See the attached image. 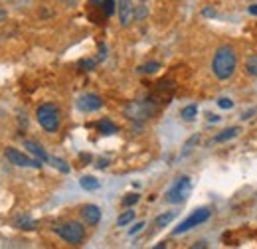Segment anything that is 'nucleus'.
Here are the masks:
<instances>
[{"label": "nucleus", "mask_w": 257, "mask_h": 249, "mask_svg": "<svg viewBox=\"0 0 257 249\" xmlns=\"http://www.w3.org/2000/svg\"><path fill=\"white\" fill-rule=\"evenodd\" d=\"M235 67H237V54L231 46H220L212 58V73L220 79L225 81L229 79L233 73H235Z\"/></svg>", "instance_id": "obj_1"}, {"label": "nucleus", "mask_w": 257, "mask_h": 249, "mask_svg": "<svg viewBox=\"0 0 257 249\" xmlns=\"http://www.w3.org/2000/svg\"><path fill=\"white\" fill-rule=\"evenodd\" d=\"M36 117H38V123L42 125L44 131L48 133H56L60 129L62 123V115H60V109L54 105V103H44L38 107L36 111Z\"/></svg>", "instance_id": "obj_2"}, {"label": "nucleus", "mask_w": 257, "mask_h": 249, "mask_svg": "<svg viewBox=\"0 0 257 249\" xmlns=\"http://www.w3.org/2000/svg\"><path fill=\"white\" fill-rule=\"evenodd\" d=\"M54 231L71 245H79L85 239V227L79 221H67V223H60L54 227Z\"/></svg>", "instance_id": "obj_3"}, {"label": "nucleus", "mask_w": 257, "mask_h": 249, "mask_svg": "<svg viewBox=\"0 0 257 249\" xmlns=\"http://www.w3.org/2000/svg\"><path fill=\"white\" fill-rule=\"evenodd\" d=\"M155 111H157V107L153 103H149V101H131L123 109L125 117L131 119V121H147V119H151L155 115Z\"/></svg>", "instance_id": "obj_4"}, {"label": "nucleus", "mask_w": 257, "mask_h": 249, "mask_svg": "<svg viewBox=\"0 0 257 249\" xmlns=\"http://www.w3.org/2000/svg\"><path fill=\"white\" fill-rule=\"evenodd\" d=\"M190 190H192V180L188 176H180V178H176V182L172 186L168 188L166 202L168 204H182L190 196Z\"/></svg>", "instance_id": "obj_5"}, {"label": "nucleus", "mask_w": 257, "mask_h": 249, "mask_svg": "<svg viewBox=\"0 0 257 249\" xmlns=\"http://www.w3.org/2000/svg\"><path fill=\"white\" fill-rule=\"evenodd\" d=\"M210 216H212V210H210V208H198V210H194L192 214L184 219V221H180V223H178V227H174V231H172V233H174V235L186 233V231H190V229L196 227V225H200V223L208 221Z\"/></svg>", "instance_id": "obj_6"}, {"label": "nucleus", "mask_w": 257, "mask_h": 249, "mask_svg": "<svg viewBox=\"0 0 257 249\" xmlns=\"http://www.w3.org/2000/svg\"><path fill=\"white\" fill-rule=\"evenodd\" d=\"M4 156L14 164V166H22V168H40L42 166V160L40 158H30V156H26V155H22L20 151H16V149H6L4 151Z\"/></svg>", "instance_id": "obj_7"}, {"label": "nucleus", "mask_w": 257, "mask_h": 249, "mask_svg": "<svg viewBox=\"0 0 257 249\" xmlns=\"http://www.w3.org/2000/svg\"><path fill=\"white\" fill-rule=\"evenodd\" d=\"M103 107V99L95 93H85L77 99V109L83 113H93Z\"/></svg>", "instance_id": "obj_8"}, {"label": "nucleus", "mask_w": 257, "mask_h": 249, "mask_svg": "<svg viewBox=\"0 0 257 249\" xmlns=\"http://www.w3.org/2000/svg\"><path fill=\"white\" fill-rule=\"evenodd\" d=\"M117 12H119V20H121V26H128L135 18V6H133V0H119L117 4Z\"/></svg>", "instance_id": "obj_9"}, {"label": "nucleus", "mask_w": 257, "mask_h": 249, "mask_svg": "<svg viewBox=\"0 0 257 249\" xmlns=\"http://www.w3.org/2000/svg\"><path fill=\"white\" fill-rule=\"evenodd\" d=\"M81 218L87 225H97L101 221V210L95 204H87L81 208Z\"/></svg>", "instance_id": "obj_10"}, {"label": "nucleus", "mask_w": 257, "mask_h": 249, "mask_svg": "<svg viewBox=\"0 0 257 249\" xmlns=\"http://www.w3.org/2000/svg\"><path fill=\"white\" fill-rule=\"evenodd\" d=\"M239 127H227L224 129L220 135H216L214 139H212V143H225V141H231V139H235L237 135H239Z\"/></svg>", "instance_id": "obj_11"}, {"label": "nucleus", "mask_w": 257, "mask_h": 249, "mask_svg": "<svg viewBox=\"0 0 257 249\" xmlns=\"http://www.w3.org/2000/svg\"><path fill=\"white\" fill-rule=\"evenodd\" d=\"M24 147L28 149V153H32L36 158H40L42 162H46V160H50V156H48V153L38 145V143H34V141H24Z\"/></svg>", "instance_id": "obj_12"}, {"label": "nucleus", "mask_w": 257, "mask_h": 249, "mask_svg": "<svg viewBox=\"0 0 257 249\" xmlns=\"http://www.w3.org/2000/svg\"><path fill=\"white\" fill-rule=\"evenodd\" d=\"M95 127L99 129V133H101V135H107V137H109V135H115V133L119 131V129H117V125L111 123L109 119H101Z\"/></svg>", "instance_id": "obj_13"}, {"label": "nucleus", "mask_w": 257, "mask_h": 249, "mask_svg": "<svg viewBox=\"0 0 257 249\" xmlns=\"http://www.w3.org/2000/svg\"><path fill=\"white\" fill-rule=\"evenodd\" d=\"M79 186L83 188V190H87V192H95L99 190V180H97L95 176H81V180H79Z\"/></svg>", "instance_id": "obj_14"}, {"label": "nucleus", "mask_w": 257, "mask_h": 249, "mask_svg": "<svg viewBox=\"0 0 257 249\" xmlns=\"http://www.w3.org/2000/svg\"><path fill=\"white\" fill-rule=\"evenodd\" d=\"M245 73L247 75H251V77H257V54H251V56H247V60H245Z\"/></svg>", "instance_id": "obj_15"}, {"label": "nucleus", "mask_w": 257, "mask_h": 249, "mask_svg": "<svg viewBox=\"0 0 257 249\" xmlns=\"http://www.w3.org/2000/svg\"><path fill=\"white\" fill-rule=\"evenodd\" d=\"M48 162H50L54 168H58L60 172H64V174H69V170H71V168H69V164H67L65 160H62V158H58V156H50V160H48Z\"/></svg>", "instance_id": "obj_16"}, {"label": "nucleus", "mask_w": 257, "mask_h": 249, "mask_svg": "<svg viewBox=\"0 0 257 249\" xmlns=\"http://www.w3.org/2000/svg\"><path fill=\"white\" fill-rule=\"evenodd\" d=\"M196 115H198V107H196V105H186V107L180 111V117H182L184 121H188V123L196 119Z\"/></svg>", "instance_id": "obj_17"}, {"label": "nucleus", "mask_w": 257, "mask_h": 249, "mask_svg": "<svg viewBox=\"0 0 257 249\" xmlns=\"http://www.w3.org/2000/svg\"><path fill=\"white\" fill-rule=\"evenodd\" d=\"M14 225H16L18 229H34V227H36L34 219H32V218H28V216H20V218H16V221H14Z\"/></svg>", "instance_id": "obj_18"}, {"label": "nucleus", "mask_w": 257, "mask_h": 249, "mask_svg": "<svg viewBox=\"0 0 257 249\" xmlns=\"http://www.w3.org/2000/svg\"><path fill=\"white\" fill-rule=\"evenodd\" d=\"M174 218H176V212H166V214H161L159 218L155 219V225H157V227H166V225H168Z\"/></svg>", "instance_id": "obj_19"}, {"label": "nucleus", "mask_w": 257, "mask_h": 249, "mask_svg": "<svg viewBox=\"0 0 257 249\" xmlns=\"http://www.w3.org/2000/svg\"><path fill=\"white\" fill-rule=\"evenodd\" d=\"M159 69H161V63H159V62H149V63H143V65H141L137 71H139V73H157Z\"/></svg>", "instance_id": "obj_20"}, {"label": "nucleus", "mask_w": 257, "mask_h": 249, "mask_svg": "<svg viewBox=\"0 0 257 249\" xmlns=\"http://www.w3.org/2000/svg\"><path fill=\"white\" fill-rule=\"evenodd\" d=\"M135 219V212L133 210H128V212H125V214H121L119 218H117V225L119 227H123V225H127V223H131Z\"/></svg>", "instance_id": "obj_21"}, {"label": "nucleus", "mask_w": 257, "mask_h": 249, "mask_svg": "<svg viewBox=\"0 0 257 249\" xmlns=\"http://www.w3.org/2000/svg\"><path fill=\"white\" fill-rule=\"evenodd\" d=\"M99 60H89V58H83V60H79V69H83V71H91V69H95V65Z\"/></svg>", "instance_id": "obj_22"}, {"label": "nucleus", "mask_w": 257, "mask_h": 249, "mask_svg": "<svg viewBox=\"0 0 257 249\" xmlns=\"http://www.w3.org/2000/svg\"><path fill=\"white\" fill-rule=\"evenodd\" d=\"M139 202V194H127L125 198H123V206L125 208H131V206H135Z\"/></svg>", "instance_id": "obj_23"}, {"label": "nucleus", "mask_w": 257, "mask_h": 249, "mask_svg": "<svg viewBox=\"0 0 257 249\" xmlns=\"http://www.w3.org/2000/svg\"><path fill=\"white\" fill-rule=\"evenodd\" d=\"M198 141H200V135H194V137H190V139H188V143L184 145V153H182V155H188V153L192 151V147L196 145V143H198Z\"/></svg>", "instance_id": "obj_24"}, {"label": "nucleus", "mask_w": 257, "mask_h": 249, "mask_svg": "<svg viewBox=\"0 0 257 249\" xmlns=\"http://www.w3.org/2000/svg\"><path fill=\"white\" fill-rule=\"evenodd\" d=\"M103 10L107 16H111L115 12V0H103Z\"/></svg>", "instance_id": "obj_25"}, {"label": "nucleus", "mask_w": 257, "mask_h": 249, "mask_svg": "<svg viewBox=\"0 0 257 249\" xmlns=\"http://www.w3.org/2000/svg\"><path fill=\"white\" fill-rule=\"evenodd\" d=\"M218 107H220V109H231V107H233V101H231L229 97H220V99H218Z\"/></svg>", "instance_id": "obj_26"}, {"label": "nucleus", "mask_w": 257, "mask_h": 249, "mask_svg": "<svg viewBox=\"0 0 257 249\" xmlns=\"http://www.w3.org/2000/svg\"><path fill=\"white\" fill-rule=\"evenodd\" d=\"M143 227H145V221H139V223H135V225L128 229V235H135V233H139Z\"/></svg>", "instance_id": "obj_27"}, {"label": "nucleus", "mask_w": 257, "mask_h": 249, "mask_svg": "<svg viewBox=\"0 0 257 249\" xmlns=\"http://www.w3.org/2000/svg\"><path fill=\"white\" fill-rule=\"evenodd\" d=\"M145 16H147V8H145V6H139V8L135 10V18L141 20V18H145Z\"/></svg>", "instance_id": "obj_28"}, {"label": "nucleus", "mask_w": 257, "mask_h": 249, "mask_svg": "<svg viewBox=\"0 0 257 249\" xmlns=\"http://www.w3.org/2000/svg\"><path fill=\"white\" fill-rule=\"evenodd\" d=\"M202 14H204L206 18H216V10H214L212 6H206V8L202 10Z\"/></svg>", "instance_id": "obj_29"}, {"label": "nucleus", "mask_w": 257, "mask_h": 249, "mask_svg": "<svg viewBox=\"0 0 257 249\" xmlns=\"http://www.w3.org/2000/svg\"><path fill=\"white\" fill-rule=\"evenodd\" d=\"M105 58H107V48H105L103 44H99V58H97V60H99V62H103Z\"/></svg>", "instance_id": "obj_30"}, {"label": "nucleus", "mask_w": 257, "mask_h": 249, "mask_svg": "<svg viewBox=\"0 0 257 249\" xmlns=\"http://www.w3.org/2000/svg\"><path fill=\"white\" fill-rule=\"evenodd\" d=\"M95 166L99 168V170H103V168H107V166H109V160H107V158H99Z\"/></svg>", "instance_id": "obj_31"}, {"label": "nucleus", "mask_w": 257, "mask_h": 249, "mask_svg": "<svg viewBox=\"0 0 257 249\" xmlns=\"http://www.w3.org/2000/svg\"><path fill=\"white\" fill-rule=\"evenodd\" d=\"M251 115H255V109H249V111H245V113L241 115V119H243V121H247V119H251Z\"/></svg>", "instance_id": "obj_32"}, {"label": "nucleus", "mask_w": 257, "mask_h": 249, "mask_svg": "<svg viewBox=\"0 0 257 249\" xmlns=\"http://www.w3.org/2000/svg\"><path fill=\"white\" fill-rule=\"evenodd\" d=\"M208 121H210V123H218V121H220V117H218V115H214V113H208Z\"/></svg>", "instance_id": "obj_33"}, {"label": "nucleus", "mask_w": 257, "mask_h": 249, "mask_svg": "<svg viewBox=\"0 0 257 249\" xmlns=\"http://www.w3.org/2000/svg\"><path fill=\"white\" fill-rule=\"evenodd\" d=\"M247 12H249L251 16H257V2H255V4H251V6L247 8Z\"/></svg>", "instance_id": "obj_34"}, {"label": "nucleus", "mask_w": 257, "mask_h": 249, "mask_svg": "<svg viewBox=\"0 0 257 249\" xmlns=\"http://www.w3.org/2000/svg\"><path fill=\"white\" fill-rule=\"evenodd\" d=\"M206 245H208L206 241H198V243H194L192 247H206Z\"/></svg>", "instance_id": "obj_35"}, {"label": "nucleus", "mask_w": 257, "mask_h": 249, "mask_svg": "<svg viewBox=\"0 0 257 249\" xmlns=\"http://www.w3.org/2000/svg\"><path fill=\"white\" fill-rule=\"evenodd\" d=\"M79 158H81V160H85V162H89V160H91V156L89 155H79Z\"/></svg>", "instance_id": "obj_36"}, {"label": "nucleus", "mask_w": 257, "mask_h": 249, "mask_svg": "<svg viewBox=\"0 0 257 249\" xmlns=\"http://www.w3.org/2000/svg\"><path fill=\"white\" fill-rule=\"evenodd\" d=\"M64 4H67V6H75V0H62Z\"/></svg>", "instance_id": "obj_37"}, {"label": "nucleus", "mask_w": 257, "mask_h": 249, "mask_svg": "<svg viewBox=\"0 0 257 249\" xmlns=\"http://www.w3.org/2000/svg\"><path fill=\"white\" fill-rule=\"evenodd\" d=\"M6 20V10H0V22Z\"/></svg>", "instance_id": "obj_38"}, {"label": "nucleus", "mask_w": 257, "mask_h": 249, "mask_svg": "<svg viewBox=\"0 0 257 249\" xmlns=\"http://www.w3.org/2000/svg\"><path fill=\"white\" fill-rule=\"evenodd\" d=\"M155 247H157V249H162V247H166V243H164V241H161V243H157Z\"/></svg>", "instance_id": "obj_39"}, {"label": "nucleus", "mask_w": 257, "mask_h": 249, "mask_svg": "<svg viewBox=\"0 0 257 249\" xmlns=\"http://www.w3.org/2000/svg\"><path fill=\"white\" fill-rule=\"evenodd\" d=\"M91 2H103V0H91Z\"/></svg>", "instance_id": "obj_40"}, {"label": "nucleus", "mask_w": 257, "mask_h": 249, "mask_svg": "<svg viewBox=\"0 0 257 249\" xmlns=\"http://www.w3.org/2000/svg\"><path fill=\"white\" fill-rule=\"evenodd\" d=\"M143 2H145V0H143Z\"/></svg>", "instance_id": "obj_41"}]
</instances>
